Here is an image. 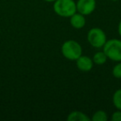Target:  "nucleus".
<instances>
[{"label": "nucleus", "mask_w": 121, "mask_h": 121, "mask_svg": "<svg viewBox=\"0 0 121 121\" xmlns=\"http://www.w3.org/2000/svg\"><path fill=\"white\" fill-rule=\"evenodd\" d=\"M118 32H119V36L121 37V19L119 22V25H118Z\"/></svg>", "instance_id": "obj_14"}, {"label": "nucleus", "mask_w": 121, "mask_h": 121, "mask_svg": "<svg viewBox=\"0 0 121 121\" xmlns=\"http://www.w3.org/2000/svg\"><path fill=\"white\" fill-rule=\"evenodd\" d=\"M96 8L95 0H78L76 2V10L85 16L91 14Z\"/></svg>", "instance_id": "obj_5"}, {"label": "nucleus", "mask_w": 121, "mask_h": 121, "mask_svg": "<svg viewBox=\"0 0 121 121\" xmlns=\"http://www.w3.org/2000/svg\"><path fill=\"white\" fill-rule=\"evenodd\" d=\"M112 100L114 107L117 109L121 110V88L115 91V92L113 95Z\"/></svg>", "instance_id": "obj_11"}, {"label": "nucleus", "mask_w": 121, "mask_h": 121, "mask_svg": "<svg viewBox=\"0 0 121 121\" xmlns=\"http://www.w3.org/2000/svg\"><path fill=\"white\" fill-rule=\"evenodd\" d=\"M68 121H91V118L81 111H72L67 116Z\"/></svg>", "instance_id": "obj_8"}, {"label": "nucleus", "mask_w": 121, "mask_h": 121, "mask_svg": "<svg viewBox=\"0 0 121 121\" xmlns=\"http://www.w3.org/2000/svg\"><path fill=\"white\" fill-rule=\"evenodd\" d=\"M112 121H121V110L117 109V111L114 112L111 115Z\"/></svg>", "instance_id": "obj_13"}, {"label": "nucleus", "mask_w": 121, "mask_h": 121, "mask_svg": "<svg viewBox=\"0 0 121 121\" xmlns=\"http://www.w3.org/2000/svg\"><path fill=\"white\" fill-rule=\"evenodd\" d=\"M53 10L61 17H71L76 10V3L74 0H56L54 2Z\"/></svg>", "instance_id": "obj_1"}, {"label": "nucleus", "mask_w": 121, "mask_h": 121, "mask_svg": "<svg viewBox=\"0 0 121 121\" xmlns=\"http://www.w3.org/2000/svg\"><path fill=\"white\" fill-rule=\"evenodd\" d=\"M103 51L108 59L113 61H121V40L113 38L107 40L103 47Z\"/></svg>", "instance_id": "obj_3"}, {"label": "nucleus", "mask_w": 121, "mask_h": 121, "mask_svg": "<svg viewBox=\"0 0 121 121\" xmlns=\"http://www.w3.org/2000/svg\"><path fill=\"white\" fill-rule=\"evenodd\" d=\"M76 61V66H77V68L80 71H84V72H88V71L92 70L94 61L89 56L81 55Z\"/></svg>", "instance_id": "obj_6"}, {"label": "nucleus", "mask_w": 121, "mask_h": 121, "mask_svg": "<svg viewBox=\"0 0 121 121\" xmlns=\"http://www.w3.org/2000/svg\"><path fill=\"white\" fill-rule=\"evenodd\" d=\"M63 56L70 60H76L82 55V47L75 40H67L61 46Z\"/></svg>", "instance_id": "obj_2"}, {"label": "nucleus", "mask_w": 121, "mask_h": 121, "mask_svg": "<svg viewBox=\"0 0 121 121\" xmlns=\"http://www.w3.org/2000/svg\"><path fill=\"white\" fill-rule=\"evenodd\" d=\"M107 56L105 55V53L104 52V51L102 52H97L94 54L92 60L94 61L95 64L96 65H104V63L107 61Z\"/></svg>", "instance_id": "obj_9"}, {"label": "nucleus", "mask_w": 121, "mask_h": 121, "mask_svg": "<svg viewBox=\"0 0 121 121\" xmlns=\"http://www.w3.org/2000/svg\"><path fill=\"white\" fill-rule=\"evenodd\" d=\"M111 1H114V2H117V1H119V0H111Z\"/></svg>", "instance_id": "obj_16"}, {"label": "nucleus", "mask_w": 121, "mask_h": 121, "mask_svg": "<svg viewBox=\"0 0 121 121\" xmlns=\"http://www.w3.org/2000/svg\"><path fill=\"white\" fill-rule=\"evenodd\" d=\"M112 74L114 77L117 78V79H121V61H119L113 67Z\"/></svg>", "instance_id": "obj_12"}, {"label": "nucleus", "mask_w": 121, "mask_h": 121, "mask_svg": "<svg viewBox=\"0 0 121 121\" xmlns=\"http://www.w3.org/2000/svg\"><path fill=\"white\" fill-rule=\"evenodd\" d=\"M91 119L93 121H106L108 119L107 113L104 110H97L93 114Z\"/></svg>", "instance_id": "obj_10"}, {"label": "nucleus", "mask_w": 121, "mask_h": 121, "mask_svg": "<svg viewBox=\"0 0 121 121\" xmlns=\"http://www.w3.org/2000/svg\"><path fill=\"white\" fill-rule=\"evenodd\" d=\"M86 16L76 12L70 17V23L75 29H81L86 26Z\"/></svg>", "instance_id": "obj_7"}, {"label": "nucleus", "mask_w": 121, "mask_h": 121, "mask_svg": "<svg viewBox=\"0 0 121 121\" xmlns=\"http://www.w3.org/2000/svg\"><path fill=\"white\" fill-rule=\"evenodd\" d=\"M43 1L47 2V3H54L55 1H56V0H43Z\"/></svg>", "instance_id": "obj_15"}, {"label": "nucleus", "mask_w": 121, "mask_h": 121, "mask_svg": "<svg viewBox=\"0 0 121 121\" xmlns=\"http://www.w3.org/2000/svg\"><path fill=\"white\" fill-rule=\"evenodd\" d=\"M87 41L91 47L94 48H102L105 44L106 38L105 32L99 27H93L90 29L87 33Z\"/></svg>", "instance_id": "obj_4"}]
</instances>
